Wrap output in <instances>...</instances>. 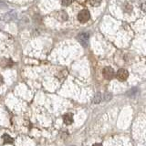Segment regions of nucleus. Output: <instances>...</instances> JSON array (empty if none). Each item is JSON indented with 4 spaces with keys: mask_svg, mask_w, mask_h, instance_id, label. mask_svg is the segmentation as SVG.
Returning <instances> with one entry per match:
<instances>
[{
    "mask_svg": "<svg viewBox=\"0 0 146 146\" xmlns=\"http://www.w3.org/2000/svg\"><path fill=\"white\" fill-rule=\"evenodd\" d=\"M90 12L87 10V9H83V10H81L79 15H78V19L80 23H86L90 20Z\"/></svg>",
    "mask_w": 146,
    "mask_h": 146,
    "instance_id": "obj_1",
    "label": "nucleus"
},
{
    "mask_svg": "<svg viewBox=\"0 0 146 146\" xmlns=\"http://www.w3.org/2000/svg\"><path fill=\"white\" fill-rule=\"evenodd\" d=\"M102 73H103L104 78H105V79H107V80L112 79L113 76H114V70H112V68H111V67L104 68L103 70H102Z\"/></svg>",
    "mask_w": 146,
    "mask_h": 146,
    "instance_id": "obj_2",
    "label": "nucleus"
},
{
    "mask_svg": "<svg viewBox=\"0 0 146 146\" xmlns=\"http://www.w3.org/2000/svg\"><path fill=\"white\" fill-rule=\"evenodd\" d=\"M78 39H79L80 43L82 44L86 47L88 45V41H89V34L88 33H81L79 36H78Z\"/></svg>",
    "mask_w": 146,
    "mask_h": 146,
    "instance_id": "obj_3",
    "label": "nucleus"
},
{
    "mask_svg": "<svg viewBox=\"0 0 146 146\" xmlns=\"http://www.w3.org/2000/svg\"><path fill=\"white\" fill-rule=\"evenodd\" d=\"M128 76H129V73H128L126 70H123V68H121V70H120L117 72V78L121 81L127 80Z\"/></svg>",
    "mask_w": 146,
    "mask_h": 146,
    "instance_id": "obj_4",
    "label": "nucleus"
},
{
    "mask_svg": "<svg viewBox=\"0 0 146 146\" xmlns=\"http://www.w3.org/2000/svg\"><path fill=\"white\" fill-rule=\"evenodd\" d=\"M63 121H64V123H65L66 125H70L72 123L73 121V116L71 113H67L64 115L63 117Z\"/></svg>",
    "mask_w": 146,
    "mask_h": 146,
    "instance_id": "obj_5",
    "label": "nucleus"
},
{
    "mask_svg": "<svg viewBox=\"0 0 146 146\" xmlns=\"http://www.w3.org/2000/svg\"><path fill=\"white\" fill-rule=\"evenodd\" d=\"M3 140L5 143H13V141H14L13 138H11L8 134H5L3 136Z\"/></svg>",
    "mask_w": 146,
    "mask_h": 146,
    "instance_id": "obj_6",
    "label": "nucleus"
},
{
    "mask_svg": "<svg viewBox=\"0 0 146 146\" xmlns=\"http://www.w3.org/2000/svg\"><path fill=\"white\" fill-rule=\"evenodd\" d=\"M102 94H100V92L97 93L95 96H94V98H93V102L94 103H99L100 100H102Z\"/></svg>",
    "mask_w": 146,
    "mask_h": 146,
    "instance_id": "obj_7",
    "label": "nucleus"
},
{
    "mask_svg": "<svg viewBox=\"0 0 146 146\" xmlns=\"http://www.w3.org/2000/svg\"><path fill=\"white\" fill-rule=\"evenodd\" d=\"M61 2V5L64 7H67V6H70V5L71 4L72 0H60Z\"/></svg>",
    "mask_w": 146,
    "mask_h": 146,
    "instance_id": "obj_8",
    "label": "nucleus"
},
{
    "mask_svg": "<svg viewBox=\"0 0 146 146\" xmlns=\"http://www.w3.org/2000/svg\"><path fill=\"white\" fill-rule=\"evenodd\" d=\"M100 3V0H90V4L92 5V6H99Z\"/></svg>",
    "mask_w": 146,
    "mask_h": 146,
    "instance_id": "obj_9",
    "label": "nucleus"
},
{
    "mask_svg": "<svg viewBox=\"0 0 146 146\" xmlns=\"http://www.w3.org/2000/svg\"><path fill=\"white\" fill-rule=\"evenodd\" d=\"M3 83V78H2V76L0 75V85H1Z\"/></svg>",
    "mask_w": 146,
    "mask_h": 146,
    "instance_id": "obj_10",
    "label": "nucleus"
},
{
    "mask_svg": "<svg viewBox=\"0 0 146 146\" xmlns=\"http://www.w3.org/2000/svg\"><path fill=\"white\" fill-rule=\"evenodd\" d=\"M92 146H102V143H95V144L92 145Z\"/></svg>",
    "mask_w": 146,
    "mask_h": 146,
    "instance_id": "obj_11",
    "label": "nucleus"
}]
</instances>
